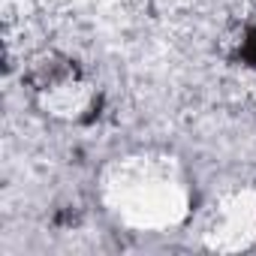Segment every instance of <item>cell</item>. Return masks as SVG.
Returning a JSON list of instances; mask_svg holds the SVG:
<instances>
[{
	"label": "cell",
	"mask_w": 256,
	"mask_h": 256,
	"mask_svg": "<svg viewBox=\"0 0 256 256\" xmlns=\"http://www.w3.org/2000/svg\"><path fill=\"white\" fill-rule=\"evenodd\" d=\"M244 60L256 66V30H250L247 40H244Z\"/></svg>",
	"instance_id": "6da1fadb"
}]
</instances>
